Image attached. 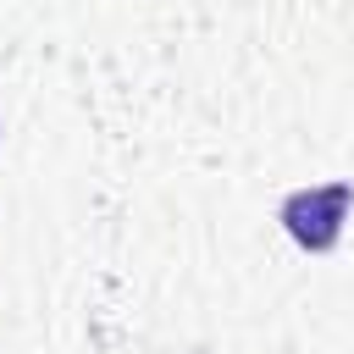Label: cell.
I'll list each match as a JSON object with an SVG mask.
<instances>
[{"label": "cell", "instance_id": "cell-1", "mask_svg": "<svg viewBox=\"0 0 354 354\" xmlns=\"http://www.w3.org/2000/svg\"><path fill=\"white\" fill-rule=\"evenodd\" d=\"M348 199H354L348 183H326V188H299V194H288V199H282V221H288L293 243H304V249H332L337 232H343Z\"/></svg>", "mask_w": 354, "mask_h": 354}]
</instances>
